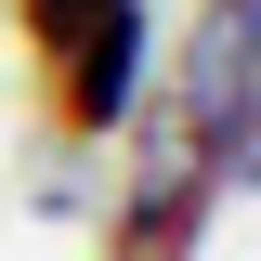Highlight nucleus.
<instances>
[{
    "mask_svg": "<svg viewBox=\"0 0 261 261\" xmlns=\"http://www.w3.org/2000/svg\"><path fill=\"white\" fill-rule=\"evenodd\" d=\"M144 65H157V27H144V13L92 27L79 53L39 65V130H53V144H118V130L144 118Z\"/></svg>",
    "mask_w": 261,
    "mask_h": 261,
    "instance_id": "f257e3e1",
    "label": "nucleus"
},
{
    "mask_svg": "<svg viewBox=\"0 0 261 261\" xmlns=\"http://www.w3.org/2000/svg\"><path fill=\"white\" fill-rule=\"evenodd\" d=\"M209 222H222V183H209V157H196L183 105H170L157 157H144V183L105 209V261H196V248H209Z\"/></svg>",
    "mask_w": 261,
    "mask_h": 261,
    "instance_id": "f03ea898",
    "label": "nucleus"
},
{
    "mask_svg": "<svg viewBox=\"0 0 261 261\" xmlns=\"http://www.w3.org/2000/svg\"><path fill=\"white\" fill-rule=\"evenodd\" d=\"M118 13H144V0H13V39H27V65H53L92 27H118Z\"/></svg>",
    "mask_w": 261,
    "mask_h": 261,
    "instance_id": "7ed1b4c3",
    "label": "nucleus"
}]
</instances>
